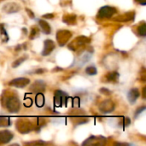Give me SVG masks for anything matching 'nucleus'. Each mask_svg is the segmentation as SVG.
Here are the masks:
<instances>
[{"label": "nucleus", "instance_id": "nucleus-12", "mask_svg": "<svg viewBox=\"0 0 146 146\" xmlns=\"http://www.w3.org/2000/svg\"><path fill=\"white\" fill-rule=\"evenodd\" d=\"M38 22H39V26H40L42 31L44 32V33L49 34L50 33V25L45 21H43V20H39Z\"/></svg>", "mask_w": 146, "mask_h": 146}, {"label": "nucleus", "instance_id": "nucleus-20", "mask_svg": "<svg viewBox=\"0 0 146 146\" xmlns=\"http://www.w3.org/2000/svg\"><path fill=\"white\" fill-rule=\"evenodd\" d=\"M0 32H1L2 36H4V37L6 38V40H8V39H9L8 33H6V31H5V29H4V27H3V25H0Z\"/></svg>", "mask_w": 146, "mask_h": 146}, {"label": "nucleus", "instance_id": "nucleus-9", "mask_svg": "<svg viewBox=\"0 0 146 146\" xmlns=\"http://www.w3.org/2000/svg\"><path fill=\"white\" fill-rule=\"evenodd\" d=\"M45 89V85L44 83L42 81V80H37L35 81L33 86H31V91L32 92H37V93H39V92H44Z\"/></svg>", "mask_w": 146, "mask_h": 146}, {"label": "nucleus", "instance_id": "nucleus-19", "mask_svg": "<svg viewBox=\"0 0 146 146\" xmlns=\"http://www.w3.org/2000/svg\"><path fill=\"white\" fill-rule=\"evenodd\" d=\"M130 123H131V121H130V119H129L128 117L123 118L122 121H121V125H122L123 127H127V126L130 125Z\"/></svg>", "mask_w": 146, "mask_h": 146}, {"label": "nucleus", "instance_id": "nucleus-23", "mask_svg": "<svg viewBox=\"0 0 146 146\" xmlns=\"http://www.w3.org/2000/svg\"><path fill=\"white\" fill-rule=\"evenodd\" d=\"M139 3H141L142 5H145L146 4V0H136Z\"/></svg>", "mask_w": 146, "mask_h": 146}, {"label": "nucleus", "instance_id": "nucleus-10", "mask_svg": "<svg viewBox=\"0 0 146 146\" xmlns=\"http://www.w3.org/2000/svg\"><path fill=\"white\" fill-rule=\"evenodd\" d=\"M139 96H140L139 90L137 89V88H133V89L130 90V92H128L127 98H128V100H129V102L131 104H134L138 100V98H139Z\"/></svg>", "mask_w": 146, "mask_h": 146}, {"label": "nucleus", "instance_id": "nucleus-16", "mask_svg": "<svg viewBox=\"0 0 146 146\" xmlns=\"http://www.w3.org/2000/svg\"><path fill=\"white\" fill-rule=\"evenodd\" d=\"M86 73L89 75H95V74H97L98 71L94 66H89L86 68Z\"/></svg>", "mask_w": 146, "mask_h": 146}, {"label": "nucleus", "instance_id": "nucleus-5", "mask_svg": "<svg viewBox=\"0 0 146 146\" xmlns=\"http://www.w3.org/2000/svg\"><path fill=\"white\" fill-rule=\"evenodd\" d=\"M29 83H30V80L28 79L21 77V78H16V79L12 80L9 83V85L11 86L17 87V88H23V87L27 86Z\"/></svg>", "mask_w": 146, "mask_h": 146}, {"label": "nucleus", "instance_id": "nucleus-14", "mask_svg": "<svg viewBox=\"0 0 146 146\" xmlns=\"http://www.w3.org/2000/svg\"><path fill=\"white\" fill-rule=\"evenodd\" d=\"M106 78L109 81H115L119 78V74L117 72H110L107 74Z\"/></svg>", "mask_w": 146, "mask_h": 146}, {"label": "nucleus", "instance_id": "nucleus-24", "mask_svg": "<svg viewBox=\"0 0 146 146\" xmlns=\"http://www.w3.org/2000/svg\"><path fill=\"white\" fill-rule=\"evenodd\" d=\"M44 18H53V15L52 14H49V15H43Z\"/></svg>", "mask_w": 146, "mask_h": 146}, {"label": "nucleus", "instance_id": "nucleus-8", "mask_svg": "<svg viewBox=\"0 0 146 146\" xmlns=\"http://www.w3.org/2000/svg\"><path fill=\"white\" fill-rule=\"evenodd\" d=\"M14 135L9 131H2L0 132V144H7L12 140Z\"/></svg>", "mask_w": 146, "mask_h": 146}, {"label": "nucleus", "instance_id": "nucleus-4", "mask_svg": "<svg viewBox=\"0 0 146 146\" xmlns=\"http://www.w3.org/2000/svg\"><path fill=\"white\" fill-rule=\"evenodd\" d=\"M71 36L72 34L70 32L67 30H61L56 33V39L60 45H63L65 44V43H67V41L69 39Z\"/></svg>", "mask_w": 146, "mask_h": 146}, {"label": "nucleus", "instance_id": "nucleus-18", "mask_svg": "<svg viewBox=\"0 0 146 146\" xmlns=\"http://www.w3.org/2000/svg\"><path fill=\"white\" fill-rule=\"evenodd\" d=\"M25 60H26V57H21V58H19L18 60H16L15 62H13L12 67H13V68H16V67L20 66V65H21V63L22 62H24Z\"/></svg>", "mask_w": 146, "mask_h": 146}, {"label": "nucleus", "instance_id": "nucleus-1", "mask_svg": "<svg viewBox=\"0 0 146 146\" xmlns=\"http://www.w3.org/2000/svg\"><path fill=\"white\" fill-rule=\"evenodd\" d=\"M5 105H6L7 110L9 112H11V113H16L20 110L21 104H20L19 99L16 97H10V98H9L7 99Z\"/></svg>", "mask_w": 146, "mask_h": 146}, {"label": "nucleus", "instance_id": "nucleus-26", "mask_svg": "<svg viewBox=\"0 0 146 146\" xmlns=\"http://www.w3.org/2000/svg\"><path fill=\"white\" fill-rule=\"evenodd\" d=\"M143 93H144V95H143V98H144V99H145V87H144Z\"/></svg>", "mask_w": 146, "mask_h": 146}, {"label": "nucleus", "instance_id": "nucleus-7", "mask_svg": "<svg viewBox=\"0 0 146 146\" xmlns=\"http://www.w3.org/2000/svg\"><path fill=\"white\" fill-rule=\"evenodd\" d=\"M55 49V44L52 40L50 39H46L44 43V49L42 51V55L43 56H48L50 55L53 50Z\"/></svg>", "mask_w": 146, "mask_h": 146}, {"label": "nucleus", "instance_id": "nucleus-15", "mask_svg": "<svg viewBox=\"0 0 146 146\" xmlns=\"http://www.w3.org/2000/svg\"><path fill=\"white\" fill-rule=\"evenodd\" d=\"M10 125V121L8 117H0V127H9Z\"/></svg>", "mask_w": 146, "mask_h": 146}, {"label": "nucleus", "instance_id": "nucleus-13", "mask_svg": "<svg viewBox=\"0 0 146 146\" xmlns=\"http://www.w3.org/2000/svg\"><path fill=\"white\" fill-rule=\"evenodd\" d=\"M35 103H36V105L39 108H41L44 105V97L42 94V92L37 93L36 98H35Z\"/></svg>", "mask_w": 146, "mask_h": 146}, {"label": "nucleus", "instance_id": "nucleus-6", "mask_svg": "<svg viewBox=\"0 0 146 146\" xmlns=\"http://www.w3.org/2000/svg\"><path fill=\"white\" fill-rule=\"evenodd\" d=\"M115 109V104L112 101L110 100H105L104 101L100 106H99V110L103 112V113H110L114 110Z\"/></svg>", "mask_w": 146, "mask_h": 146}, {"label": "nucleus", "instance_id": "nucleus-2", "mask_svg": "<svg viewBox=\"0 0 146 146\" xmlns=\"http://www.w3.org/2000/svg\"><path fill=\"white\" fill-rule=\"evenodd\" d=\"M68 100V96L66 92L62 91H56L54 97V104L56 107H61L62 105H66Z\"/></svg>", "mask_w": 146, "mask_h": 146}, {"label": "nucleus", "instance_id": "nucleus-25", "mask_svg": "<svg viewBox=\"0 0 146 146\" xmlns=\"http://www.w3.org/2000/svg\"><path fill=\"white\" fill-rule=\"evenodd\" d=\"M44 69H38V70H36V74H41V73H44Z\"/></svg>", "mask_w": 146, "mask_h": 146}, {"label": "nucleus", "instance_id": "nucleus-21", "mask_svg": "<svg viewBox=\"0 0 146 146\" xmlns=\"http://www.w3.org/2000/svg\"><path fill=\"white\" fill-rule=\"evenodd\" d=\"M146 109V107L145 106H143V107H140L137 111H136V114H135V117H137L139 115H140L141 113H142V111H144Z\"/></svg>", "mask_w": 146, "mask_h": 146}, {"label": "nucleus", "instance_id": "nucleus-17", "mask_svg": "<svg viewBox=\"0 0 146 146\" xmlns=\"http://www.w3.org/2000/svg\"><path fill=\"white\" fill-rule=\"evenodd\" d=\"M139 35H141L142 37H145V35H146L145 23H143L141 26H139Z\"/></svg>", "mask_w": 146, "mask_h": 146}, {"label": "nucleus", "instance_id": "nucleus-11", "mask_svg": "<svg viewBox=\"0 0 146 146\" xmlns=\"http://www.w3.org/2000/svg\"><path fill=\"white\" fill-rule=\"evenodd\" d=\"M3 10L7 13H15L19 10V6L15 3H9L3 6Z\"/></svg>", "mask_w": 146, "mask_h": 146}, {"label": "nucleus", "instance_id": "nucleus-22", "mask_svg": "<svg viewBox=\"0 0 146 146\" xmlns=\"http://www.w3.org/2000/svg\"><path fill=\"white\" fill-rule=\"evenodd\" d=\"M37 30H38V29L33 28V30H32V32H31V35H30V37H31L32 39L34 38V37L36 36V34H37Z\"/></svg>", "mask_w": 146, "mask_h": 146}, {"label": "nucleus", "instance_id": "nucleus-3", "mask_svg": "<svg viewBox=\"0 0 146 146\" xmlns=\"http://www.w3.org/2000/svg\"><path fill=\"white\" fill-rule=\"evenodd\" d=\"M116 13V9L114 7L111 6H104L102 7L98 13V18L100 19H107V18H110L112 17Z\"/></svg>", "mask_w": 146, "mask_h": 146}]
</instances>
